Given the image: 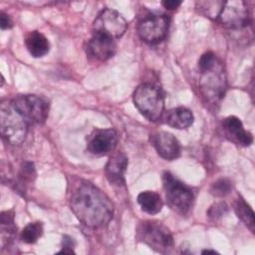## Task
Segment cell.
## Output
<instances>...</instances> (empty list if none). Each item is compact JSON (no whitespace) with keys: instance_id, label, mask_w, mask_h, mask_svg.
<instances>
[{"instance_id":"obj_1","label":"cell","mask_w":255,"mask_h":255,"mask_svg":"<svg viewBox=\"0 0 255 255\" xmlns=\"http://www.w3.org/2000/svg\"><path fill=\"white\" fill-rule=\"evenodd\" d=\"M70 206L76 217L88 227L107 225L113 218L114 204L100 188L84 181L72 192Z\"/></svg>"},{"instance_id":"obj_2","label":"cell","mask_w":255,"mask_h":255,"mask_svg":"<svg viewBox=\"0 0 255 255\" xmlns=\"http://www.w3.org/2000/svg\"><path fill=\"white\" fill-rule=\"evenodd\" d=\"M198 88L206 101L218 103L227 88L226 75L222 62L211 52H205L198 60Z\"/></svg>"},{"instance_id":"obj_3","label":"cell","mask_w":255,"mask_h":255,"mask_svg":"<svg viewBox=\"0 0 255 255\" xmlns=\"http://www.w3.org/2000/svg\"><path fill=\"white\" fill-rule=\"evenodd\" d=\"M133 104L138 112L149 122H157L164 112V95L154 84H140L133 92Z\"/></svg>"},{"instance_id":"obj_4","label":"cell","mask_w":255,"mask_h":255,"mask_svg":"<svg viewBox=\"0 0 255 255\" xmlns=\"http://www.w3.org/2000/svg\"><path fill=\"white\" fill-rule=\"evenodd\" d=\"M162 183L168 206L182 216L188 215L194 202V194L191 188L168 171L163 172Z\"/></svg>"},{"instance_id":"obj_5","label":"cell","mask_w":255,"mask_h":255,"mask_svg":"<svg viewBox=\"0 0 255 255\" xmlns=\"http://www.w3.org/2000/svg\"><path fill=\"white\" fill-rule=\"evenodd\" d=\"M136 238L158 253H167L173 246L171 232L156 220L140 221L136 227Z\"/></svg>"},{"instance_id":"obj_6","label":"cell","mask_w":255,"mask_h":255,"mask_svg":"<svg viewBox=\"0 0 255 255\" xmlns=\"http://www.w3.org/2000/svg\"><path fill=\"white\" fill-rule=\"evenodd\" d=\"M11 106L28 125H42L49 115V101L38 95H19L12 100Z\"/></svg>"},{"instance_id":"obj_7","label":"cell","mask_w":255,"mask_h":255,"mask_svg":"<svg viewBox=\"0 0 255 255\" xmlns=\"http://www.w3.org/2000/svg\"><path fill=\"white\" fill-rule=\"evenodd\" d=\"M0 119L1 134L3 139L11 145L21 144L28 131V124L26 121L13 109L11 105H2Z\"/></svg>"},{"instance_id":"obj_8","label":"cell","mask_w":255,"mask_h":255,"mask_svg":"<svg viewBox=\"0 0 255 255\" xmlns=\"http://www.w3.org/2000/svg\"><path fill=\"white\" fill-rule=\"evenodd\" d=\"M170 19L165 14H148L137 25V33L142 41L154 45L163 41L169 29Z\"/></svg>"},{"instance_id":"obj_9","label":"cell","mask_w":255,"mask_h":255,"mask_svg":"<svg viewBox=\"0 0 255 255\" xmlns=\"http://www.w3.org/2000/svg\"><path fill=\"white\" fill-rule=\"evenodd\" d=\"M94 33L102 34L112 39L121 38L128 29V22L124 16L115 9L102 10L93 24Z\"/></svg>"},{"instance_id":"obj_10","label":"cell","mask_w":255,"mask_h":255,"mask_svg":"<svg viewBox=\"0 0 255 255\" xmlns=\"http://www.w3.org/2000/svg\"><path fill=\"white\" fill-rule=\"evenodd\" d=\"M219 23L227 29H242L250 24V12L243 0L224 1L217 18Z\"/></svg>"},{"instance_id":"obj_11","label":"cell","mask_w":255,"mask_h":255,"mask_svg":"<svg viewBox=\"0 0 255 255\" xmlns=\"http://www.w3.org/2000/svg\"><path fill=\"white\" fill-rule=\"evenodd\" d=\"M119 136L114 128L96 129L88 139L87 148L95 155H106L117 147Z\"/></svg>"},{"instance_id":"obj_12","label":"cell","mask_w":255,"mask_h":255,"mask_svg":"<svg viewBox=\"0 0 255 255\" xmlns=\"http://www.w3.org/2000/svg\"><path fill=\"white\" fill-rule=\"evenodd\" d=\"M150 142L157 154L166 160H173L180 156L181 146L177 138L167 131H156L150 134Z\"/></svg>"},{"instance_id":"obj_13","label":"cell","mask_w":255,"mask_h":255,"mask_svg":"<svg viewBox=\"0 0 255 255\" xmlns=\"http://www.w3.org/2000/svg\"><path fill=\"white\" fill-rule=\"evenodd\" d=\"M117 51L116 41L102 34L94 33L87 45V54L98 61H107Z\"/></svg>"},{"instance_id":"obj_14","label":"cell","mask_w":255,"mask_h":255,"mask_svg":"<svg viewBox=\"0 0 255 255\" xmlns=\"http://www.w3.org/2000/svg\"><path fill=\"white\" fill-rule=\"evenodd\" d=\"M128 157L122 151L113 153L105 167V174L111 184L122 186L125 184V172L128 167Z\"/></svg>"},{"instance_id":"obj_15","label":"cell","mask_w":255,"mask_h":255,"mask_svg":"<svg viewBox=\"0 0 255 255\" xmlns=\"http://www.w3.org/2000/svg\"><path fill=\"white\" fill-rule=\"evenodd\" d=\"M222 127L226 136L233 142L242 146H249L253 142L252 133L244 129L242 122L237 117H227L223 121Z\"/></svg>"},{"instance_id":"obj_16","label":"cell","mask_w":255,"mask_h":255,"mask_svg":"<svg viewBox=\"0 0 255 255\" xmlns=\"http://www.w3.org/2000/svg\"><path fill=\"white\" fill-rule=\"evenodd\" d=\"M25 45L34 58H41L48 54L50 50V43L48 39L38 31H30L25 36Z\"/></svg>"},{"instance_id":"obj_17","label":"cell","mask_w":255,"mask_h":255,"mask_svg":"<svg viewBox=\"0 0 255 255\" xmlns=\"http://www.w3.org/2000/svg\"><path fill=\"white\" fill-rule=\"evenodd\" d=\"M194 121L193 114L184 107H177L169 110L165 115V123L174 128L184 129L189 128Z\"/></svg>"},{"instance_id":"obj_18","label":"cell","mask_w":255,"mask_h":255,"mask_svg":"<svg viewBox=\"0 0 255 255\" xmlns=\"http://www.w3.org/2000/svg\"><path fill=\"white\" fill-rule=\"evenodd\" d=\"M137 202L142 211L148 214H156L162 209L163 202L158 193L150 190L142 191L137 195Z\"/></svg>"},{"instance_id":"obj_19","label":"cell","mask_w":255,"mask_h":255,"mask_svg":"<svg viewBox=\"0 0 255 255\" xmlns=\"http://www.w3.org/2000/svg\"><path fill=\"white\" fill-rule=\"evenodd\" d=\"M36 177V169L34 163L31 161H25L18 172V178L15 183L18 192H22L24 194L27 190V187L33 183Z\"/></svg>"},{"instance_id":"obj_20","label":"cell","mask_w":255,"mask_h":255,"mask_svg":"<svg viewBox=\"0 0 255 255\" xmlns=\"http://www.w3.org/2000/svg\"><path fill=\"white\" fill-rule=\"evenodd\" d=\"M16 232H17V226L15 225V222H14L13 210L3 211L1 213L2 245H4L5 242L8 243L9 240H12Z\"/></svg>"},{"instance_id":"obj_21","label":"cell","mask_w":255,"mask_h":255,"mask_svg":"<svg viewBox=\"0 0 255 255\" xmlns=\"http://www.w3.org/2000/svg\"><path fill=\"white\" fill-rule=\"evenodd\" d=\"M234 210L244 224L253 232L255 219H254V212L252 208L246 203V201L242 197H238L234 203Z\"/></svg>"},{"instance_id":"obj_22","label":"cell","mask_w":255,"mask_h":255,"mask_svg":"<svg viewBox=\"0 0 255 255\" xmlns=\"http://www.w3.org/2000/svg\"><path fill=\"white\" fill-rule=\"evenodd\" d=\"M43 234V223L35 221L27 224L21 232V239L25 243H35Z\"/></svg>"},{"instance_id":"obj_23","label":"cell","mask_w":255,"mask_h":255,"mask_svg":"<svg viewBox=\"0 0 255 255\" xmlns=\"http://www.w3.org/2000/svg\"><path fill=\"white\" fill-rule=\"evenodd\" d=\"M224 1H199L196 6L201 14L213 20H217L219 13L223 7Z\"/></svg>"},{"instance_id":"obj_24","label":"cell","mask_w":255,"mask_h":255,"mask_svg":"<svg viewBox=\"0 0 255 255\" xmlns=\"http://www.w3.org/2000/svg\"><path fill=\"white\" fill-rule=\"evenodd\" d=\"M232 183L228 178H219L210 186V193L216 197H224L230 193Z\"/></svg>"},{"instance_id":"obj_25","label":"cell","mask_w":255,"mask_h":255,"mask_svg":"<svg viewBox=\"0 0 255 255\" xmlns=\"http://www.w3.org/2000/svg\"><path fill=\"white\" fill-rule=\"evenodd\" d=\"M227 211H228L227 204L223 201H220V202H216L213 205H211L209 207V209L207 210L206 214L212 220H217V219L221 218L222 216H224L227 213Z\"/></svg>"},{"instance_id":"obj_26","label":"cell","mask_w":255,"mask_h":255,"mask_svg":"<svg viewBox=\"0 0 255 255\" xmlns=\"http://www.w3.org/2000/svg\"><path fill=\"white\" fill-rule=\"evenodd\" d=\"M75 241L69 235H64L62 239V249L58 252V254H75L74 251Z\"/></svg>"},{"instance_id":"obj_27","label":"cell","mask_w":255,"mask_h":255,"mask_svg":"<svg viewBox=\"0 0 255 255\" xmlns=\"http://www.w3.org/2000/svg\"><path fill=\"white\" fill-rule=\"evenodd\" d=\"M0 26L2 30L11 29L13 27V21L10 16L4 12L0 13Z\"/></svg>"},{"instance_id":"obj_28","label":"cell","mask_w":255,"mask_h":255,"mask_svg":"<svg viewBox=\"0 0 255 255\" xmlns=\"http://www.w3.org/2000/svg\"><path fill=\"white\" fill-rule=\"evenodd\" d=\"M181 1H177V0H165L161 2V5L167 9V10H174L176 8H178L181 5Z\"/></svg>"},{"instance_id":"obj_29","label":"cell","mask_w":255,"mask_h":255,"mask_svg":"<svg viewBox=\"0 0 255 255\" xmlns=\"http://www.w3.org/2000/svg\"><path fill=\"white\" fill-rule=\"evenodd\" d=\"M202 254H216L217 252L215 250H210V249H204L201 251Z\"/></svg>"}]
</instances>
